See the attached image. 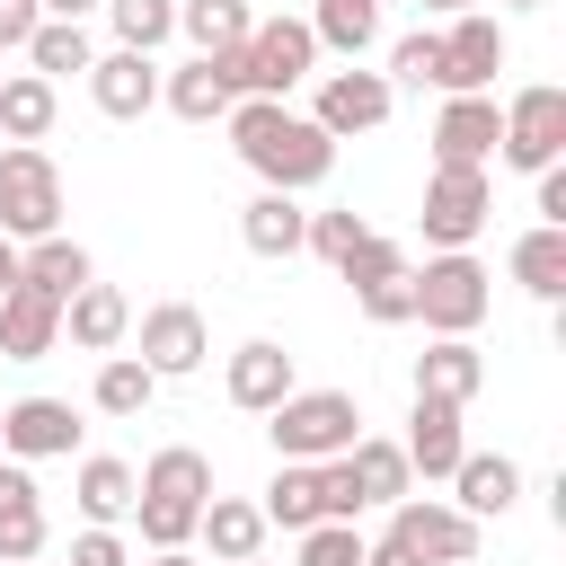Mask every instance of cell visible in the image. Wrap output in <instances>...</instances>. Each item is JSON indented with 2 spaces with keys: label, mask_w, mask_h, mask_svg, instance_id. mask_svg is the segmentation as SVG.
Segmentation results:
<instances>
[{
  "label": "cell",
  "mask_w": 566,
  "mask_h": 566,
  "mask_svg": "<svg viewBox=\"0 0 566 566\" xmlns=\"http://www.w3.org/2000/svg\"><path fill=\"white\" fill-rule=\"evenodd\" d=\"M221 62H230V88L239 97H292L318 71V35H310V18H256L248 44H230Z\"/></svg>",
  "instance_id": "cell-2"
},
{
  "label": "cell",
  "mask_w": 566,
  "mask_h": 566,
  "mask_svg": "<svg viewBox=\"0 0 566 566\" xmlns=\"http://www.w3.org/2000/svg\"><path fill=\"white\" fill-rule=\"evenodd\" d=\"M106 18H115V44L133 53H159L177 35V0H106Z\"/></svg>",
  "instance_id": "cell-35"
},
{
  "label": "cell",
  "mask_w": 566,
  "mask_h": 566,
  "mask_svg": "<svg viewBox=\"0 0 566 566\" xmlns=\"http://www.w3.org/2000/svg\"><path fill=\"white\" fill-rule=\"evenodd\" d=\"M265 433L283 460H336L363 433V407H354V389H292L283 407H265Z\"/></svg>",
  "instance_id": "cell-3"
},
{
  "label": "cell",
  "mask_w": 566,
  "mask_h": 566,
  "mask_svg": "<svg viewBox=\"0 0 566 566\" xmlns=\"http://www.w3.org/2000/svg\"><path fill=\"white\" fill-rule=\"evenodd\" d=\"M221 124H230V150H239L265 186H283V195H301V186H318V177L336 168V142H327L310 115H292L283 97H239Z\"/></svg>",
  "instance_id": "cell-1"
},
{
  "label": "cell",
  "mask_w": 566,
  "mask_h": 566,
  "mask_svg": "<svg viewBox=\"0 0 566 566\" xmlns=\"http://www.w3.org/2000/svg\"><path fill=\"white\" fill-rule=\"evenodd\" d=\"M486 301H495V283H486V265H478L469 248H433V256H424V274H416V318H424L433 336H478Z\"/></svg>",
  "instance_id": "cell-4"
},
{
  "label": "cell",
  "mask_w": 566,
  "mask_h": 566,
  "mask_svg": "<svg viewBox=\"0 0 566 566\" xmlns=\"http://www.w3.org/2000/svg\"><path fill=\"white\" fill-rule=\"evenodd\" d=\"M44 18H88V9H106V0H35Z\"/></svg>",
  "instance_id": "cell-46"
},
{
  "label": "cell",
  "mask_w": 566,
  "mask_h": 566,
  "mask_svg": "<svg viewBox=\"0 0 566 566\" xmlns=\"http://www.w3.org/2000/svg\"><path fill=\"white\" fill-rule=\"evenodd\" d=\"M35 18H44L35 0H0V53H9V44H27V35H35Z\"/></svg>",
  "instance_id": "cell-43"
},
{
  "label": "cell",
  "mask_w": 566,
  "mask_h": 566,
  "mask_svg": "<svg viewBox=\"0 0 566 566\" xmlns=\"http://www.w3.org/2000/svg\"><path fill=\"white\" fill-rule=\"evenodd\" d=\"M239 239H248V256H301V239H310V212H301L283 186H265V195L239 212Z\"/></svg>",
  "instance_id": "cell-22"
},
{
  "label": "cell",
  "mask_w": 566,
  "mask_h": 566,
  "mask_svg": "<svg viewBox=\"0 0 566 566\" xmlns=\"http://www.w3.org/2000/svg\"><path fill=\"white\" fill-rule=\"evenodd\" d=\"M513 283H522L531 301H557V292H566V230H557V221H539V230L513 239Z\"/></svg>",
  "instance_id": "cell-26"
},
{
  "label": "cell",
  "mask_w": 566,
  "mask_h": 566,
  "mask_svg": "<svg viewBox=\"0 0 566 566\" xmlns=\"http://www.w3.org/2000/svg\"><path fill=\"white\" fill-rule=\"evenodd\" d=\"M62 566H71V557H62Z\"/></svg>",
  "instance_id": "cell-51"
},
{
  "label": "cell",
  "mask_w": 566,
  "mask_h": 566,
  "mask_svg": "<svg viewBox=\"0 0 566 566\" xmlns=\"http://www.w3.org/2000/svg\"><path fill=\"white\" fill-rule=\"evenodd\" d=\"M88 97H97V115L142 124V115L159 106V62H150V53H133V44H115V53H97V62H88Z\"/></svg>",
  "instance_id": "cell-13"
},
{
  "label": "cell",
  "mask_w": 566,
  "mask_h": 566,
  "mask_svg": "<svg viewBox=\"0 0 566 566\" xmlns=\"http://www.w3.org/2000/svg\"><path fill=\"white\" fill-rule=\"evenodd\" d=\"M495 150H504V168L539 177V168L566 150V88H548V80H539V88H522V97L504 106V142H495Z\"/></svg>",
  "instance_id": "cell-8"
},
{
  "label": "cell",
  "mask_w": 566,
  "mask_h": 566,
  "mask_svg": "<svg viewBox=\"0 0 566 566\" xmlns=\"http://www.w3.org/2000/svg\"><path fill=\"white\" fill-rule=\"evenodd\" d=\"M345 478H354V504L371 513V504H398L416 469H407V451H398V442H380V433H354V442H345Z\"/></svg>",
  "instance_id": "cell-21"
},
{
  "label": "cell",
  "mask_w": 566,
  "mask_h": 566,
  "mask_svg": "<svg viewBox=\"0 0 566 566\" xmlns=\"http://www.w3.org/2000/svg\"><path fill=\"white\" fill-rule=\"evenodd\" d=\"M486 212H495V186H486V168H451V159H433V177H424V248H469L478 230H486Z\"/></svg>",
  "instance_id": "cell-6"
},
{
  "label": "cell",
  "mask_w": 566,
  "mask_h": 566,
  "mask_svg": "<svg viewBox=\"0 0 566 566\" xmlns=\"http://www.w3.org/2000/svg\"><path fill=\"white\" fill-rule=\"evenodd\" d=\"M504 71V27L486 9H451V35H442V97H469V88H495Z\"/></svg>",
  "instance_id": "cell-10"
},
{
  "label": "cell",
  "mask_w": 566,
  "mask_h": 566,
  "mask_svg": "<svg viewBox=\"0 0 566 566\" xmlns=\"http://www.w3.org/2000/svg\"><path fill=\"white\" fill-rule=\"evenodd\" d=\"M256 513H265V531H310V522H327V486H318V460H283Z\"/></svg>",
  "instance_id": "cell-25"
},
{
  "label": "cell",
  "mask_w": 566,
  "mask_h": 566,
  "mask_svg": "<svg viewBox=\"0 0 566 566\" xmlns=\"http://www.w3.org/2000/svg\"><path fill=\"white\" fill-rule=\"evenodd\" d=\"M44 557V504H9L0 513V566H35Z\"/></svg>",
  "instance_id": "cell-40"
},
{
  "label": "cell",
  "mask_w": 566,
  "mask_h": 566,
  "mask_svg": "<svg viewBox=\"0 0 566 566\" xmlns=\"http://www.w3.org/2000/svg\"><path fill=\"white\" fill-rule=\"evenodd\" d=\"M363 230H371L363 212H310V239H301V248H318L327 265H345V248H354Z\"/></svg>",
  "instance_id": "cell-41"
},
{
  "label": "cell",
  "mask_w": 566,
  "mask_h": 566,
  "mask_svg": "<svg viewBox=\"0 0 566 566\" xmlns=\"http://www.w3.org/2000/svg\"><path fill=\"white\" fill-rule=\"evenodd\" d=\"M88 274H97V265H88V248H80V239H62V230H53V239H27V248H18V283H35L44 301H71V292H80Z\"/></svg>",
  "instance_id": "cell-23"
},
{
  "label": "cell",
  "mask_w": 566,
  "mask_h": 566,
  "mask_svg": "<svg viewBox=\"0 0 566 566\" xmlns=\"http://www.w3.org/2000/svg\"><path fill=\"white\" fill-rule=\"evenodd\" d=\"M18 53H27V62L44 71V80H62V71H88V62H97V53H88V27H80V18H35V35H27Z\"/></svg>",
  "instance_id": "cell-33"
},
{
  "label": "cell",
  "mask_w": 566,
  "mask_h": 566,
  "mask_svg": "<svg viewBox=\"0 0 566 566\" xmlns=\"http://www.w3.org/2000/svg\"><path fill=\"white\" fill-rule=\"evenodd\" d=\"M539 221H557V230H566V168H557V159L539 168Z\"/></svg>",
  "instance_id": "cell-44"
},
{
  "label": "cell",
  "mask_w": 566,
  "mask_h": 566,
  "mask_svg": "<svg viewBox=\"0 0 566 566\" xmlns=\"http://www.w3.org/2000/svg\"><path fill=\"white\" fill-rule=\"evenodd\" d=\"M504 9H539V0H504Z\"/></svg>",
  "instance_id": "cell-49"
},
{
  "label": "cell",
  "mask_w": 566,
  "mask_h": 566,
  "mask_svg": "<svg viewBox=\"0 0 566 566\" xmlns=\"http://www.w3.org/2000/svg\"><path fill=\"white\" fill-rule=\"evenodd\" d=\"M354 301H363V318H371V327H398V318H416V265H398V274L363 283Z\"/></svg>",
  "instance_id": "cell-38"
},
{
  "label": "cell",
  "mask_w": 566,
  "mask_h": 566,
  "mask_svg": "<svg viewBox=\"0 0 566 566\" xmlns=\"http://www.w3.org/2000/svg\"><path fill=\"white\" fill-rule=\"evenodd\" d=\"M71 566H133V548L115 539V522H88V531L71 539Z\"/></svg>",
  "instance_id": "cell-42"
},
{
  "label": "cell",
  "mask_w": 566,
  "mask_h": 566,
  "mask_svg": "<svg viewBox=\"0 0 566 566\" xmlns=\"http://www.w3.org/2000/svg\"><path fill=\"white\" fill-rule=\"evenodd\" d=\"M301 380H292V354L274 345V336H256V345H239L230 354V407H248V416H265V407H283Z\"/></svg>",
  "instance_id": "cell-18"
},
{
  "label": "cell",
  "mask_w": 566,
  "mask_h": 566,
  "mask_svg": "<svg viewBox=\"0 0 566 566\" xmlns=\"http://www.w3.org/2000/svg\"><path fill=\"white\" fill-rule=\"evenodd\" d=\"M389 539L416 548L424 566H469L478 557V522L460 504H433V495H398L389 504Z\"/></svg>",
  "instance_id": "cell-7"
},
{
  "label": "cell",
  "mask_w": 566,
  "mask_h": 566,
  "mask_svg": "<svg viewBox=\"0 0 566 566\" xmlns=\"http://www.w3.org/2000/svg\"><path fill=\"white\" fill-rule=\"evenodd\" d=\"M398 265H407V248H398V239H380V230H363V239L345 248V265H336V274L363 292V283H380V274H398Z\"/></svg>",
  "instance_id": "cell-39"
},
{
  "label": "cell",
  "mask_w": 566,
  "mask_h": 566,
  "mask_svg": "<svg viewBox=\"0 0 566 566\" xmlns=\"http://www.w3.org/2000/svg\"><path fill=\"white\" fill-rule=\"evenodd\" d=\"M142 495H168V504H203V495H212V460H203L195 442H168V451H150V469H142Z\"/></svg>",
  "instance_id": "cell-29"
},
{
  "label": "cell",
  "mask_w": 566,
  "mask_h": 566,
  "mask_svg": "<svg viewBox=\"0 0 566 566\" xmlns=\"http://www.w3.org/2000/svg\"><path fill=\"white\" fill-rule=\"evenodd\" d=\"M230 566H265V557H230Z\"/></svg>",
  "instance_id": "cell-50"
},
{
  "label": "cell",
  "mask_w": 566,
  "mask_h": 566,
  "mask_svg": "<svg viewBox=\"0 0 566 566\" xmlns=\"http://www.w3.org/2000/svg\"><path fill=\"white\" fill-rule=\"evenodd\" d=\"M62 336H71L80 354H115V345L133 336V301H124L115 283H97V274H88V283L62 301Z\"/></svg>",
  "instance_id": "cell-17"
},
{
  "label": "cell",
  "mask_w": 566,
  "mask_h": 566,
  "mask_svg": "<svg viewBox=\"0 0 566 566\" xmlns=\"http://www.w3.org/2000/svg\"><path fill=\"white\" fill-rule=\"evenodd\" d=\"M407 469H424V478H451L460 469V451H469V433H460V407L451 398H416V416H407Z\"/></svg>",
  "instance_id": "cell-20"
},
{
  "label": "cell",
  "mask_w": 566,
  "mask_h": 566,
  "mask_svg": "<svg viewBox=\"0 0 566 566\" xmlns=\"http://www.w3.org/2000/svg\"><path fill=\"white\" fill-rule=\"evenodd\" d=\"M53 115H62V97H53V80H44V71L0 80V133H9V142H44V133H53Z\"/></svg>",
  "instance_id": "cell-28"
},
{
  "label": "cell",
  "mask_w": 566,
  "mask_h": 566,
  "mask_svg": "<svg viewBox=\"0 0 566 566\" xmlns=\"http://www.w3.org/2000/svg\"><path fill=\"white\" fill-rule=\"evenodd\" d=\"M195 513H203V504H168V495H133V522H142V539H150V548H186V539H195Z\"/></svg>",
  "instance_id": "cell-36"
},
{
  "label": "cell",
  "mask_w": 566,
  "mask_h": 566,
  "mask_svg": "<svg viewBox=\"0 0 566 566\" xmlns=\"http://www.w3.org/2000/svg\"><path fill=\"white\" fill-rule=\"evenodd\" d=\"M416 9H478V0H416Z\"/></svg>",
  "instance_id": "cell-48"
},
{
  "label": "cell",
  "mask_w": 566,
  "mask_h": 566,
  "mask_svg": "<svg viewBox=\"0 0 566 566\" xmlns=\"http://www.w3.org/2000/svg\"><path fill=\"white\" fill-rule=\"evenodd\" d=\"M389 106H398V88H389L380 71H327V80H318L310 124H318L327 142H345V133H380V124H389Z\"/></svg>",
  "instance_id": "cell-9"
},
{
  "label": "cell",
  "mask_w": 566,
  "mask_h": 566,
  "mask_svg": "<svg viewBox=\"0 0 566 566\" xmlns=\"http://www.w3.org/2000/svg\"><path fill=\"white\" fill-rule=\"evenodd\" d=\"M203 354H212V336H203V310H195V301H159V310H142V363H150L159 380H186Z\"/></svg>",
  "instance_id": "cell-14"
},
{
  "label": "cell",
  "mask_w": 566,
  "mask_h": 566,
  "mask_svg": "<svg viewBox=\"0 0 566 566\" xmlns=\"http://www.w3.org/2000/svg\"><path fill=\"white\" fill-rule=\"evenodd\" d=\"M310 35H318V53H345V62H354V53L380 35V0H318Z\"/></svg>",
  "instance_id": "cell-34"
},
{
  "label": "cell",
  "mask_w": 566,
  "mask_h": 566,
  "mask_svg": "<svg viewBox=\"0 0 566 566\" xmlns=\"http://www.w3.org/2000/svg\"><path fill=\"white\" fill-rule=\"evenodd\" d=\"M177 27L195 35V53H230V44H248L256 9L248 0H177Z\"/></svg>",
  "instance_id": "cell-32"
},
{
  "label": "cell",
  "mask_w": 566,
  "mask_h": 566,
  "mask_svg": "<svg viewBox=\"0 0 566 566\" xmlns=\"http://www.w3.org/2000/svg\"><path fill=\"white\" fill-rule=\"evenodd\" d=\"M451 486H460V513H469V522H486V513H513V495H522V469H513L504 451H460Z\"/></svg>",
  "instance_id": "cell-24"
},
{
  "label": "cell",
  "mask_w": 566,
  "mask_h": 566,
  "mask_svg": "<svg viewBox=\"0 0 566 566\" xmlns=\"http://www.w3.org/2000/svg\"><path fill=\"white\" fill-rule=\"evenodd\" d=\"M0 451L9 460H71L80 451V407L71 398H18V407H0Z\"/></svg>",
  "instance_id": "cell-11"
},
{
  "label": "cell",
  "mask_w": 566,
  "mask_h": 566,
  "mask_svg": "<svg viewBox=\"0 0 566 566\" xmlns=\"http://www.w3.org/2000/svg\"><path fill=\"white\" fill-rule=\"evenodd\" d=\"M88 398H97V416H142V407L159 398V371H150L142 354H106V363H97V389H88Z\"/></svg>",
  "instance_id": "cell-30"
},
{
  "label": "cell",
  "mask_w": 566,
  "mask_h": 566,
  "mask_svg": "<svg viewBox=\"0 0 566 566\" xmlns=\"http://www.w3.org/2000/svg\"><path fill=\"white\" fill-rule=\"evenodd\" d=\"M495 142H504V106H495L486 88L442 97V115H433V159H451V168H486Z\"/></svg>",
  "instance_id": "cell-12"
},
{
  "label": "cell",
  "mask_w": 566,
  "mask_h": 566,
  "mask_svg": "<svg viewBox=\"0 0 566 566\" xmlns=\"http://www.w3.org/2000/svg\"><path fill=\"white\" fill-rule=\"evenodd\" d=\"M195 531L212 539V557H221V566H230V557H256V548H265V513H256V504H239V495H203Z\"/></svg>",
  "instance_id": "cell-27"
},
{
  "label": "cell",
  "mask_w": 566,
  "mask_h": 566,
  "mask_svg": "<svg viewBox=\"0 0 566 566\" xmlns=\"http://www.w3.org/2000/svg\"><path fill=\"white\" fill-rule=\"evenodd\" d=\"M486 389V354L469 345V336H433L424 354H416V398H451V407H469Z\"/></svg>",
  "instance_id": "cell-19"
},
{
  "label": "cell",
  "mask_w": 566,
  "mask_h": 566,
  "mask_svg": "<svg viewBox=\"0 0 566 566\" xmlns=\"http://www.w3.org/2000/svg\"><path fill=\"white\" fill-rule=\"evenodd\" d=\"M62 345V301H44L35 283L0 292V363H44Z\"/></svg>",
  "instance_id": "cell-15"
},
{
  "label": "cell",
  "mask_w": 566,
  "mask_h": 566,
  "mask_svg": "<svg viewBox=\"0 0 566 566\" xmlns=\"http://www.w3.org/2000/svg\"><path fill=\"white\" fill-rule=\"evenodd\" d=\"M159 106H168V115H186V124H221V115L239 106V88H230V62H221V53H195V62H177V71L159 80Z\"/></svg>",
  "instance_id": "cell-16"
},
{
  "label": "cell",
  "mask_w": 566,
  "mask_h": 566,
  "mask_svg": "<svg viewBox=\"0 0 566 566\" xmlns=\"http://www.w3.org/2000/svg\"><path fill=\"white\" fill-rule=\"evenodd\" d=\"M363 566H424V557H416V548H398V539L380 531V539H363Z\"/></svg>",
  "instance_id": "cell-45"
},
{
  "label": "cell",
  "mask_w": 566,
  "mask_h": 566,
  "mask_svg": "<svg viewBox=\"0 0 566 566\" xmlns=\"http://www.w3.org/2000/svg\"><path fill=\"white\" fill-rule=\"evenodd\" d=\"M0 230H9L18 248L62 230V168H53L35 142H9V150H0Z\"/></svg>",
  "instance_id": "cell-5"
},
{
  "label": "cell",
  "mask_w": 566,
  "mask_h": 566,
  "mask_svg": "<svg viewBox=\"0 0 566 566\" xmlns=\"http://www.w3.org/2000/svg\"><path fill=\"white\" fill-rule=\"evenodd\" d=\"M9 283H18V239L0 230V292H9Z\"/></svg>",
  "instance_id": "cell-47"
},
{
  "label": "cell",
  "mask_w": 566,
  "mask_h": 566,
  "mask_svg": "<svg viewBox=\"0 0 566 566\" xmlns=\"http://www.w3.org/2000/svg\"><path fill=\"white\" fill-rule=\"evenodd\" d=\"M292 539H301L292 566H363V531H354V522H310V531H292Z\"/></svg>",
  "instance_id": "cell-37"
},
{
  "label": "cell",
  "mask_w": 566,
  "mask_h": 566,
  "mask_svg": "<svg viewBox=\"0 0 566 566\" xmlns=\"http://www.w3.org/2000/svg\"><path fill=\"white\" fill-rule=\"evenodd\" d=\"M71 495H80V513H88V522H124V513H133V495H142V478H133L124 460H106V451H97V460H80V486H71Z\"/></svg>",
  "instance_id": "cell-31"
}]
</instances>
